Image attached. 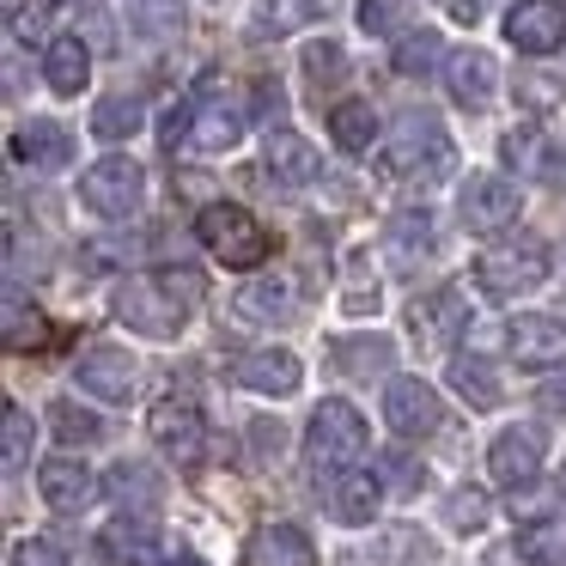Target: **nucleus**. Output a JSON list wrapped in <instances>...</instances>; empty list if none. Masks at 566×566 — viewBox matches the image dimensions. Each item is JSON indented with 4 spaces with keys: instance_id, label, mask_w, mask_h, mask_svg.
Returning a JSON list of instances; mask_svg holds the SVG:
<instances>
[{
    "instance_id": "f257e3e1",
    "label": "nucleus",
    "mask_w": 566,
    "mask_h": 566,
    "mask_svg": "<svg viewBox=\"0 0 566 566\" xmlns=\"http://www.w3.org/2000/svg\"><path fill=\"white\" fill-rule=\"evenodd\" d=\"M457 165V147L444 140V128L432 116H402L396 135L384 140V171L402 177V184H432V177H451Z\"/></svg>"
},
{
    "instance_id": "f03ea898",
    "label": "nucleus",
    "mask_w": 566,
    "mask_h": 566,
    "mask_svg": "<svg viewBox=\"0 0 566 566\" xmlns=\"http://www.w3.org/2000/svg\"><path fill=\"white\" fill-rule=\"evenodd\" d=\"M366 444H371V432H366V420H359V408L354 402H342V396H329V402L311 415V432H305V457H311V469L317 475H347V469L366 457Z\"/></svg>"
},
{
    "instance_id": "7ed1b4c3",
    "label": "nucleus",
    "mask_w": 566,
    "mask_h": 566,
    "mask_svg": "<svg viewBox=\"0 0 566 566\" xmlns=\"http://www.w3.org/2000/svg\"><path fill=\"white\" fill-rule=\"evenodd\" d=\"M196 238L226 262V269H262L269 262V232L256 226V213L238 201H208L196 213Z\"/></svg>"
},
{
    "instance_id": "20e7f679",
    "label": "nucleus",
    "mask_w": 566,
    "mask_h": 566,
    "mask_svg": "<svg viewBox=\"0 0 566 566\" xmlns=\"http://www.w3.org/2000/svg\"><path fill=\"white\" fill-rule=\"evenodd\" d=\"M116 317H123L128 329L153 335V342H171L189 323V298H177V281H165V274H135V281L116 293Z\"/></svg>"
},
{
    "instance_id": "39448f33",
    "label": "nucleus",
    "mask_w": 566,
    "mask_h": 566,
    "mask_svg": "<svg viewBox=\"0 0 566 566\" xmlns=\"http://www.w3.org/2000/svg\"><path fill=\"white\" fill-rule=\"evenodd\" d=\"M140 165L128 159V153H111V159L86 165V177H80V201H86L98 220H128V213L140 208Z\"/></svg>"
},
{
    "instance_id": "423d86ee",
    "label": "nucleus",
    "mask_w": 566,
    "mask_h": 566,
    "mask_svg": "<svg viewBox=\"0 0 566 566\" xmlns=\"http://www.w3.org/2000/svg\"><path fill=\"white\" fill-rule=\"evenodd\" d=\"M548 281V250L542 244H500V250H488V256L475 262V286L488 298H517V293H530V286H542Z\"/></svg>"
},
{
    "instance_id": "0eeeda50",
    "label": "nucleus",
    "mask_w": 566,
    "mask_h": 566,
    "mask_svg": "<svg viewBox=\"0 0 566 566\" xmlns=\"http://www.w3.org/2000/svg\"><path fill=\"white\" fill-rule=\"evenodd\" d=\"M147 432H153V444H159V451L171 457L177 469H196L201 457H208V420H201L189 402H177V396H165V402H153V415H147Z\"/></svg>"
},
{
    "instance_id": "6e6552de",
    "label": "nucleus",
    "mask_w": 566,
    "mask_h": 566,
    "mask_svg": "<svg viewBox=\"0 0 566 566\" xmlns=\"http://www.w3.org/2000/svg\"><path fill=\"white\" fill-rule=\"evenodd\" d=\"M517 184H505V177H469L463 184V196H457V220L469 226L475 238H493V232H505V226L517 220Z\"/></svg>"
},
{
    "instance_id": "1a4fd4ad",
    "label": "nucleus",
    "mask_w": 566,
    "mask_h": 566,
    "mask_svg": "<svg viewBox=\"0 0 566 566\" xmlns=\"http://www.w3.org/2000/svg\"><path fill=\"white\" fill-rule=\"evenodd\" d=\"M384 420H390L402 439H432L444 427V402L427 378H390L384 390Z\"/></svg>"
},
{
    "instance_id": "9d476101",
    "label": "nucleus",
    "mask_w": 566,
    "mask_h": 566,
    "mask_svg": "<svg viewBox=\"0 0 566 566\" xmlns=\"http://www.w3.org/2000/svg\"><path fill=\"white\" fill-rule=\"evenodd\" d=\"M542 451H548V432H542L536 420H517V427H505L500 439L488 444L493 481H500V488H524V481H536Z\"/></svg>"
},
{
    "instance_id": "9b49d317",
    "label": "nucleus",
    "mask_w": 566,
    "mask_h": 566,
    "mask_svg": "<svg viewBox=\"0 0 566 566\" xmlns=\"http://www.w3.org/2000/svg\"><path fill=\"white\" fill-rule=\"evenodd\" d=\"M505 38L524 55H554L566 43V7L560 0H517L505 13Z\"/></svg>"
},
{
    "instance_id": "f8f14e48",
    "label": "nucleus",
    "mask_w": 566,
    "mask_h": 566,
    "mask_svg": "<svg viewBox=\"0 0 566 566\" xmlns=\"http://www.w3.org/2000/svg\"><path fill=\"white\" fill-rule=\"evenodd\" d=\"M505 347H512V359L524 371H554V366H566V323L530 311V317H517L505 329Z\"/></svg>"
},
{
    "instance_id": "ddd939ff",
    "label": "nucleus",
    "mask_w": 566,
    "mask_h": 566,
    "mask_svg": "<svg viewBox=\"0 0 566 566\" xmlns=\"http://www.w3.org/2000/svg\"><path fill=\"white\" fill-rule=\"evenodd\" d=\"M135 371H140V366L128 359V347H111V342L86 347V354L74 359L80 390L104 396V402H128V396H135Z\"/></svg>"
},
{
    "instance_id": "4468645a",
    "label": "nucleus",
    "mask_w": 566,
    "mask_h": 566,
    "mask_svg": "<svg viewBox=\"0 0 566 566\" xmlns=\"http://www.w3.org/2000/svg\"><path fill=\"white\" fill-rule=\"evenodd\" d=\"M7 147H13V165H31V171H62V165H74V135L62 123H50V116L19 123Z\"/></svg>"
},
{
    "instance_id": "2eb2a0df",
    "label": "nucleus",
    "mask_w": 566,
    "mask_h": 566,
    "mask_svg": "<svg viewBox=\"0 0 566 566\" xmlns=\"http://www.w3.org/2000/svg\"><path fill=\"white\" fill-rule=\"evenodd\" d=\"M98 554L104 560H116V566H165V554H159V530L147 524V517H111V524L98 530Z\"/></svg>"
},
{
    "instance_id": "dca6fc26",
    "label": "nucleus",
    "mask_w": 566,
    "mask_h": 566,
    "mask_svg": "<svg viewBox=\"0 0 566 566\" xmlns=\"http://www.w3.org/2000/svg\"><path fill=\"white\" fill-rule=\"evenodd\" d=\"M262 165H269V177H274V184H286V189H305V184H317V177H323L317 147H311L305 135H293V128H274L269 147H262Z\"/></svg>"
},
{
    "instance_id": "f3484780",
    "label": "nucleus",
    "mask_w": 566,
    "mask_h": 566,
    "mask_svg": "<svg viewBox=\"0 0 566 566\" xmlns=\"http://www.w3.org/2000/svg\"><path fill=\"white\" fill-rule=\"evenodd\" d=\"M38 488L55 512H86V505L98 500V475H92L80 457H50V463L38 469Z\"/></svg>"
},
{
    "instance_id": "a211bd4d",
    "label": "nucleus",
    "mask_w": 566,
    "mask_h": 566,
    "mask_svg": "<svg viewBox=\"0 0 566 566\" xmlns=\"http://www.w3.org/2000/svg\"><path fill=\"white\" fill-rule=\"evenodd\" d=\"M238 384L256 396H293L305 384V366H298L286 347H262V354H244L238 359Z\"/></svg>"
},
{
    "instance_id": "6ab92c4d",
    "label": "nucleus",
    "mask_w": 566,
    "mask_h": 566,
    "mask_svg": "<svg viewBox=\"0 0 566 566\" xmlns=\"http://www.w3.org/2000/svg\"><path fill=\"white\" fill-rule=\"evenodd\" d=\"M244 566H317V548H311V536L298 524H262L250 536Z\"/></svg>"
},
{
    "instance_id": "aec40b11",
    "label": "nucleus",
    "mask_w": 566,
    "mask_h": 566,
    "mask_svg": "<svg viewBox=\"0 0 566 566\" xmlns=\"http://www.w3.org/2000/svg\"><path fill=\"white\" fill-rule=\"evenodd\" d=\"M43 80H50L55 98H80V86L92 80V50L80 43V31H62V38L43 50Z\"/></svg>"
},
{
    "instance_id": "412c9836",
    "label": "nucleus",
    "mask_w": 566,
    "mask_h": 566,
    "mask_svg": "<svg viewBox=\"0 0 566 566\" xmlns=\"http://www.w3.org/2000/svg\"><path fill=\"white\" fill-rule=\"evenodd\" d=\"M493 80H500V67H493L488 50H457L451 62H444V86H451V98L463 104V111H481V104L493 98Z\"/></svg>"
},
{
    "instance_id": "4be33fe9",
    "label": "nucleus",
    "mask_w": 566,
    "mask_h": 566,
    "mask_svg": "<svg viewBox=\"0 0 566 566\" xmlns=\"http://www.w3.org/2000/svg\"><path fill=\"white\" fill-rule=\"evenodd\" d=\"M329 500H335V517L342 524H371L378 517V500H384V481L371 475V469H347V475L329 481Z\"/></svg>"
},
{
    "instance_id": "5701e85b",
    "label": "nucleus",
    "mask_w": 566,
    "mask_h": 566,
    "mask_svg": "<svg viewBox=\"0 0 566 566\" xmlns=\"http://www.w3.org/2000/svg\"><path fill=\"white\" fill-rule=\"evenodd\" d=\"M517 560L524 566H566V512L530 517L517 530Z\"/></svg>"
},
{
    "instance_id": "b1692460",
    "label": "nucleus",
    "mask_w": 566,
    "mask_h": 566,
    "mask_svg": "<svg viewBox=\"0 0 566 566\" xmlns=\"http://www.w3.org/2000/svg\"><path fill=\"white\" fill-rule=\"evenodd\" d=\"M244 140V116L232 104H201L196 123H189V147L196 153H232Z\"/></svg>"
},
{
    "instance_id": "393cba45",
    "label": "nucleus",
    "mask_w": 566,
    "mask_h": 566,
    "mask_svg": "<svg viewBox=\"0 0 566 566\" xmlns=\"http://www.w3.org/2000/svg\"><path fill=\"white\" fill-rule=\"evenodd\" d=\"M329 135L342 153H371V140H378V111H371L366 98H342L329 111Z\"/></svg>"
},
{
    "instance_id": "a878e982",
    "label": "nucleus",
    "mask_w": 566,
    "mask_h": 566,
    "mask_svg": "<svg viewBox=\"0 0 566 566\" xmlns=\"http://www.w3.org/2000/svg\"><path fill=\"white\" fill-rule=\"evenodd\" d=\"M0 317H7V323H0V335H7L13 354H25V347H38L43 335H50V329H43V311L25 298V286H19V281H7V311H0Z\"/></svg>"
},
{
    "instance_id": "bb28decb",
    "label": "nucleus",
    "mask_w": 566,
    "mask_h": 566,
    "mask_svg": "<svg viewBox=\"0 0 566 566\" xmlns=\"http://www.w3.org/2000/svg\"><path fill=\"white\" fill-rule=\"evenodd\" d=\"M104 488H111V500H123L135 517H140V512H153V505H159V493H165V488H159V475H153L147 463H116Z\"/></svg>"
},
{
    "instance_id": "cd10ccee",
    "label": "nucleus",
    "mask_w": 566,
    "mask_h": 566,
    "mask_svg": "<svg viewBox=\"0 0 566 566\" xmlns=\"http://www.w3.org/2000/svg\"><path fill=\"white\" fill-rule=\"evenodd\" d=\"M439 62H451V55H444V43H439V31H408V38H396V50H390V67L402 80L432 74Z\"/></svg>"
},
{
    "instance_id": "c85d7f7f",
    "label": "nucleus",
    "mask_w": 566,
    "mask_h": 566,
    "mask_svg": "<svg viewBox=\"0 0 566 566\" xmlns=\"http://www.w3.org/2000/svg\"><path fill=\"white\" fill-rule=\"evenodd\" d=\"M286 305H293V286L274 281V274H256V281L238 293V317L244 323H274V317H286Z\"/></svg>"
},
{
    "instance_id": "c756f323",
    "label": "nucleus",
    "mask_w": 566,
    "mask_h": 566,
    "mask_svg": "<svg viewBox=\"0 0 566 566\" xmlns=\"http://www.w3.org/2000/svg\"><path fill=\"white\" fill-rule=\"evenodd\" d=\"M451 384H457V396H463V402H475V408H493V402H500V378H493L488 359L457 354V359H451Z\"/></svg>"
},
{
    "instance_id": "7c9ffc66",
    "label": "nucleus",
    "mask_w": 566,
    "mask_h": 566,
    "mask_svg": "<svg viewBox=\"0 0 566 566\" xmlns=\"http://www.w3.org/2000/svg\"><path fill=\"white\" fill-rule=\"evenodd\" d=\"M317 13V0H256V38H293L305 19Z\"/></svg>"
},
{
    "instance_id": "2f4dec72",
    "label": "nucleus",
    "mask_w": 566,
    "mask_h": 566,
    "mask_svg": "<svg viewBox=\"0 0 566 566\" xmlns=\"http://www.w3.org/2000/svg\"><path fill=\"white\" fill-rule=\"evenodd\" d=\"M432 250V213L427 208H408V213H396L390 220V256L396 262H415V256H427Z\"/></svg>"
},
{
    "instance_id": "473e14b6",
    "label": "nucleus",
    "mask_w": 566,
    "mask_h": 566,
    "mask_svg": "<svg viewBox=\"0 0 566 566\" xmlns=\"http://www.w3.org/2000/svg\"><path fill=\"white\" fill-rule=\"evenodd\" d=\"M31 439H38L31 415L19 402H7V415H0V457H7V469H31Z\"/></svg>"
},
{
    "instance_id": "72a5a7b5",
    "label": "nucleus",
    "mask_w": 566,
    "mask_h": 566,
    "mask_svg": "<svg viewBox=\"0 0 566 566\" xmlns=\"http://www.w3.org/2000/svg\"><path fill=\"white\" fill-rule=\"evenodd\" d=\"M390 354H396V347L384 342V335H354V342H335V359H342L354 378H371V371H384V366H390Z\"/></svg>"
},
{
    "instance_id": "f704fd0d",
    "label": "nucleus",
    "mask_w": 566,
    "mask_h": 566,
    "mask_svg": "<svg viewBox=\"0 0 566 566\" xmlns=\"http://www.w3.org/2000/svg\"><path fill=\"white\" fill-rule=\"evenodd\" d=\"M140 128V98H128V92H116V98H104L98 111H92V135L98 140H123Z\"/></svg>"
},
{
    "instance_id": "c9c22d12",
    "label": "nucleus",
    "mask_w": 566,
    "mask_h": 566,
    "mask_svg": "<svg viewBox=\"0 0 566 566\" xmlns=\"http://www.w3.org/2000/svg\"><path fill=\"white\" fill-rule=\"evenodd\" d=\"M50 427H55V439H62V444H92V439H104V420L92 415V408L67 402V396L50 408Z\"/></svg>"
},
{
    "instance_id": "e433bc0d",
    "label": "nucleus",
    "mask_w": 566,
    "mask_h": 566,
    "mask_svg": "<svg viewBox=\"0 0 566 566\" xmlns=\"http://www.w3.org/2000/svg\"><path fill=\"white\" fill-rule=\"evenodd\" d=\"M184 0H140L135 7V31L140 38H153V43H165V38H177L184 31Z\"/></svg>"
},
{
    "instance_id": "4c0bfd02",
    "label": "nucleus",
    "mask_w": 566,
    "mask_h": 566,
    "mask_svg": "<svg viewBox=\"0 0 566 566\" xmlns=\"http://www.w3.org/2000/svg\"><path fill=\"white\" fill-rule=\"evenodd\" d=\"M493 517V505H488V493L481 488H457L451 500H444V524L451 530H481Z\"/></svg>"
},
{
    "instance_id": "58836bf2",
    "label": "nucleus",
    "mask_w": 566,
    "mask_h": 566,
    "mask_svg": "<svg viewBox=\"0 0 566 566\" xmlns=\"http://www.w3.org/2000/svg\"><path fill=\"white\" fill-rule=\"evenodd\" d=\"M305 74H311V86H335V80L347 74V55H342V43H311L305 50Z\"/></svg>"
},
{
    "instance_id": "ea45409f",
    "label": "nucleus",
    "mask_w": 566,
    "mask_h": 566,
    "mask_svg": "<svg viewBox=\"0 0 566 566\" xmlns=\"http://www.w3.org/2000/svg\"><path fill=\"white\" fill-rule=\"evenodd\" d=\"M517 104L524 111H548V104H566V86H554L548 74H524L517 80Z\"/></svg>"
},
{
    "instance_id": "a19ab883",
    "label": "nucleus",
    "mask_w": 566,
    "mask_h": 566,
    "mask_svg": "<svg viewBox=\"0 0 566 566\" xmlns=\"http://www.w3.org/2000/svg\"><path fill=\"white\" fill-rule=\"evenodd\" d=\"M13 566H67V554L55 548V542H43V536H25L13 548Z\"/></svg>"
},
{
    "instance_id": "79ce46f5",
    "label": "nucleus",
    "mask_w": 566,
    "mask_h": 566,
    "mask_svg": "<svg viewBox=\"0 0 566 566\" xmlns=\"http://www.w3.org/2000/svg\"><path fill=\"white\" fill-rule=\"evenodd\" d=\"M396 13H390V0H359V31H371V38H390Z\"/></svg>"
},
{
    "instance_id": "37998d69",
    "label": "nucleus",
    "mask_w": 566,
    "mask_h": 566,
    "mask_svg": "<svg viewBox=\"0 0 566 566\" xmlns=\"http://www.w3.org/2000/svg\"><path fill=\"white\" fill-rule=\"evenodd\" d=\"M189 123H196V111H189V104H171V111H165V123H159V140H165V147L189 140Z\"/></svg>"
},
{
    "instance_id": "c03bdc74",
    "label": "nucleus",
    "mask_w": 566,
    "mask_h": 566,
    "mask_svg": "<svg viewBox=\"0 0 566 566\" xmlns=\"http://www.w3.org/2000/svg\"><path fill=\"white\" fill-rule=\"evenodd\" d=\"M390 481H396V488H415V463H402V457H390Z\"/></svg>"
},
{
    "instance_id": "a18cd8bd",
    "label": "nucleus",
    "mask_w": 566,
    "mask_h": 566,
    "mask_svg": "<svg viewBox=\"0 0 566 566\" xmlns=\"http://www.w3.org/2000/svg\"><path fill=\"white\" fill-rule=\"evenodd\" d=\"M165 566H208V560H196V554H171Z\"/></svg>"
},
{
    "instance_id": "49530a36",
    "label": "nucleus",
    "mask_w": 566,
    "mask_h": 566,
    "mask_svg": "<svg viewBox=\"0 0 566 566\" xmlns=\"http://www.w3.org/2000/svg\"><path fill=\"white\" fill-rule=\"evenodd\" d=\"M560 493H566V463H560Z\"/></svg>"
}]
</instances>
